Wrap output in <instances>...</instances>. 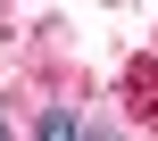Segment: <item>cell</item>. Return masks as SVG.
Segmentation results:
<instances>
[{"instance_id": "1", "label": "cell", "mask_w": 158, "mask_h": 141, "mask_svg": "<svg viewBox=\"0 0 158 141\" xmlns=\"http://www.w3.org/2000/svg\"><path fill=\"white\" fill-rule=\"evenodd\" d=\"M33 133H42V141H67V133H83V116H75V108H50Z\"/></svg>"}]
</instances>
